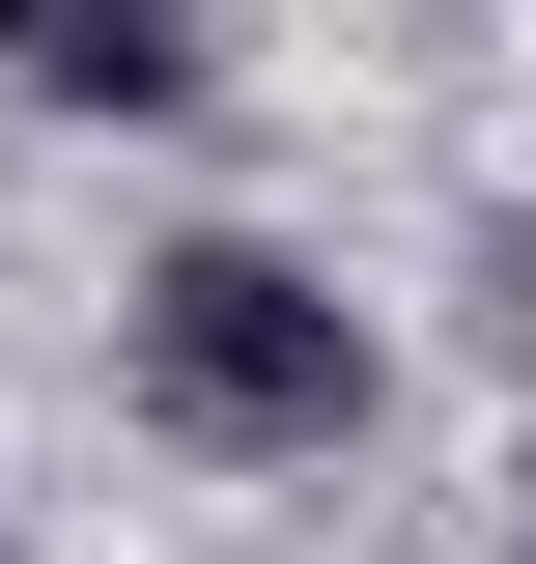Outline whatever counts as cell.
Returning <instances> with one entry per match:
<instances>
[{"mask_svg":"<svg viewBox=\"0 0 536 564\" xmlns=\"http://www.w3.org/2000/svg\"><path fill=\"white\" fill-rule=\"evenodd\" d=\"M29 113H199V0H0Z\"/></svg>","mask_w":536,"mask_h":564,"instance_id":"obj_2","label":"cell"},{"mask_svg":"<svg viewBox=\"0 0 536 564\" xmlns=\"http://www.w3.org/2000/svg\"><path fill=\"white\" fill-rule=\"evenodd\" d=\"M114 367H141V423H170V452H339V423H367V311H339L311 254H255V226L141 254Z\"/></svg>","mask_w":536,"mask_h":564,"instance_id":"obj_1","label":"cell"},{"mask_svg":"<svg viewBox=\"0 0 536 564\" xmlns=\"http://www.w3.org/2000/svg\"><path fill=\"white\" fill-rule=\"evenodd\" d=\"M0 564H29V536H0Z\"/></svg>","mask_w":536,"mask_h":564,"instance_id":"obj_3","label":"cell"},{"mask_svg":"<svg viewBox=\"0 0 536 564\" xmlns=\"http://www.w3.org/2000/svg\"><path fill=\"white\" fill-rule=\"evenodd\" d=\"M508 564H536V536H508Z\"/></svg>","mask_w":536,"mask_h":564,"instance_id":"obj_4","label":"cell"}]
</instances>
